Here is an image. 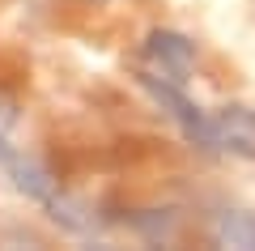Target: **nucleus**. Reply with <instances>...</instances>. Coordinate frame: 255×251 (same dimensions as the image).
<instances>
[{"label":"nucleus","mask_w":255,"mask_h":251,"mask_svg":"<svg viewBox=\"0 0 255 251\" xmlns=\"http://www.w3.org/2000/svg\"><path fill=\"white\" fill-rule=\"evenodd\" d=\"M0 166H4V175L13 179V188H17L21 196L34 200L38 209H47V217H51L55 226H64V230H73V234H94L98 230V213H94L85 200L68 196V192L60 188V179L47 171L34 153L9 149L0 158Z\"/></svg>","instance_id":"nucleus-1"},{"label":"nucleus","mask_w":255,"mask_h":251,"mask_svg":"<svg viewBox=\"0 0 255 251\" xmlns=\"http://www.w3.org/2000/svg\"><path fill=\"white\" fill-rule=\"evenodd\" d=\"M140 60L157 77L187 81L191 64H196V43L187 34H179V30H149L145 43H140Z\"/></svg>","instance_id":"nucleus-2"},{"label":"nucleus","mask_w":255,"mask_h":251,"mask_svg":"<svg viewBox=\"0 0 255 251\" xmlns=\"http://www.w3.org/2000/svg\"><path fill=\"white\" fill-rule=\"evenodd\" d=\"M209 153H230V158L255 162V111L243 102L213 111V149Z\"/></svg>","instance_id":"nucleus-3"},{"label":"nucleus","mask_w":255,"mask_h":251,"mask_svg":"<svg viewBox=\"0 0 255 251\" xmlns=\"http://www.w3.org/2000/svg\"><path fill=\"white\" fill-rule=\"evenodd\" d=\"M209 234L217 247H255V209H221Z\"/></svg>","instance_id":"nucleus-4"},{"label":"nucleus","mask_w":255,"mask_h":251,"mask_svg":"<svg viewBox=\"0 0 255 251\" xmlns=\"http://www.w3.org/2000/svg\"><path fill=\"white\" fill-rule=\"evenodd\" d=\"M9 128H13V111L4 107V102H0V158H4V153L13 149V145H9Z\"/></svg>","instance_id":"nucleus-5"}]
</instances>
